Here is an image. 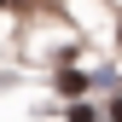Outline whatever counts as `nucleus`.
Masks as SVG:
<instances>
[{"instance_id": "f257e3e1", "label": "nucleus", "mask_w": 122, "mask_h": 122, "mask_svg": "<svg viewBox=\"0 0 122 122\" xmlns=\"http://www.w3.org/2000/svg\"><path fill=\"white\" fill-rule=\"evenodd\" d=\"M0 6H12V0H0Z\"/></svg>"}]
</instances>
